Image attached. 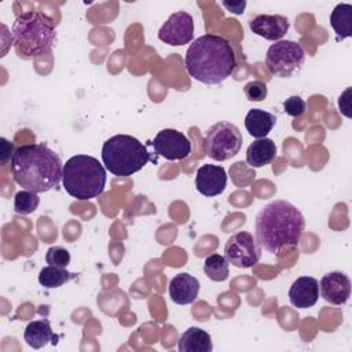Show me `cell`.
Masks as SVG:
<instances>
[{"mask_svg":"<svg viewBox=\"0 0 352 352\" xmlns=\"http://www.w3.org/2000/svg\"><path fill=\"white\" fill-rule=\"evenodd\" d=\"M283 109H285L286 114H289L292 117H300L305 113L307 104H305V100L301 96L293 95V96H289L283 102Z\"/></svg>","mask_w":352,"mask_h":352,"instance_id":"4316f807","label":"cell"},{"mask_svg":"<svg viewBox=\"0 0 352 352\" xmlns=\"http://www.w3.org/2000/svg\"><path fill=\"white\" fill-rule=\"evenodd\" d=\"M319 298V282L312 276L297 278L289 290L290 304L296 308H309Z\"/></svg>","mask_w":352,"mask_h":352,"instance_id":"9a60e30c","label":"cell"},{"mask_svg":"<svg viewBox=\"0 0 352 352\" xmlns=\"http://www.w3.org/2000/svg\"><path fill=\"white\" fill-rule=\"evenodd\" d=\"M330 25L338 38H346L352 34V6L340 3L330 14Z\"/></svg>","mask_w":352,"mask_h":352,"instance_id":"44dd1931","label":"cell"},{"mask_svg":"<svg viewBox=\"0 0 352 352\" xmlns=\"http://www.w3.org/2000/svg\"><path fill=\"white\" fill-rule=\"evenodd\" d=\"M63 188L80 201L99 197L106 186V169L98 158L87 154L70 157L63 165Z\"/></svg>","mask_w":352,"mask_h":352,"instance_id":"5b68a950","label":"cell"},{"mask_svg":"<svg viewBox=\"0 0 352 352\" xmlns=\"http://www.w3.org/2000/svg\"><path fill=\"white\" fill-rule=\"evenodd\" d=\"M199 293V282L187 272H182L169 282V296L175 304L186 305L195 301Z\"/></svg>","mask_w":352,"mask_h":352,"instance_id":"2e32d148","label":"cell"},{"mask_svg":"<svg viewBox=\"0 0 352 352\" xmlns=\"http://www.w3.org/2000/svg\"><path fill=\"white\" fill-rule=\"evenodd\" d=\"M305 60V52L300 43L292 40H279L270 45L265 56V65L274 76L290 77Z\"/></svg>","mask_w":352,"mask_h":352,"instance_id":"ba28073f","label":"cell"},{"mask_svg":"<svg viewBox=\"0 0 352 352\" xmlns=\"http://www.w3.org/2000/svg\"><path fill=\"white\" fill-rule=\"evenodd\" d=\"M11 173L23 190L40 194L56 188L62 180L63 165L59 155L44 143L22 144L11 158Z\"/></svg>","mask_w":352,"mask_h":352,"instance_id":"6da1fadb","label":"cell"},{"mask_svg":"<svg viewBox=\"0 0 352 352\" xmlns=\"http://www.w3.org/2000/svg\"><path fill=\"white\" fill-rule=\"evenodd\" d=\"M227 173L220 165L205 164L198 168L195 175V187L205 197H216L226 190Z\"/></svg>","mask_w":352,"mask_h":352,"instance_id":"4fadbf2b","label":"cell"},{"mask_svg":"<svg viewBox=\"0 0 352 352\" xmlns=\"http://www.w3.org/2000/svg\"><path fill=\"white\" fill-rule=\"evenodd\" d=\"M223 6L224 7H227L231 12H234V14H242L243 12V8H245V6H246V3L245 1H238L236 4H234V3H223Z\"/></svg>","mask_w":352,"mask_h":352,"instance_id":"f1b7e54d","label":"cell"},{"mask_svg":"<svg viewBox=\"0 0 352 352\" xmlns=\"http://www.w3.org/2000/svg\"><path fill=\"white\" fill-rule=\"evenodd\" d=\"M276 124V117L261 109H252L245 117V128L256 139L267 138Z\"/></svg>","mask_w":352,"mask_h":352,"instance_id":"d6986e66","label":"cell"},{"mask_svg":"<svg viewBox=\"0 0 352 352\" xmlns=\"http://www.w3.org/2000/svg\"><path fill=\"white\" fill-rule=\"evenodd\" d=\"M319 292L324 301L333 305H342L351 296V280L341 271H331L319 282Z\"/></svg>","mask_w":352,"mask_h":352,"instance_id":"7c38bea8","label":"cell"},{"mask_svg":"<svg viewBox=\"0 0 352 352\" xmlns=\"http://www.w3.org/2000/svg\"><path fill=\"white\" fill-rule=\"evenodd\" d=\"M40 204V198L36 192H32L29 190H21L15 194L14 198V210L18 214L26 216L33 213Z\"/></svg>","mask_w":352,"mask_h":352,"instance_id":"cb8c5ba5","label":"cell"},{"mask_svg":"<svg viewBox=\"0 0 352 352\" xmlns=\"http://www.w3.org/2000/svg\"><path fill=\"white\" fill-rule=\"evenodd\" d=\"M204 271L206 276L214 282H223L228 278L230 270H228V261L221 254H210L205 258L204 263Z\"/></svg>","mask_w":352,"mask_h":352,"instance_id":"603a6c76","label":"cell"},{"mask_svg":"<svg viewBox=\"0 0 352 352\" xmlns=\"http://www.w3.org/2000/svg\"><path fill=\"white\" fill-rule=\"evenodd\" d=\"M0 142H1V164L4 165L8 158H12L15 150H14V144L10 143L6 138H1Z\"/></svg>","mask_w":352,"mask_h":352,"instance_id":"83f0119b","label":"cell"},{"mask_svg":"<svg viewBox=\"0 0 352 352\" xmlns=\"http://www.w3.org/2000/svg\"><path fill=\"white\" fill-rule=\"evenodd\" d=\"M194 37V19L186 11L173 12L158 30V38L169 45L188 44Z\"/></svg>","mask_w":352,"mask_h":352,"instance_id":"30bf717a","label":"cell"},{"mask_svg":"<svg viewBox=\"0 0 352 352\" xmlns=\"http://www.w3.org/2000/svg\"><path fill=\"white\" fill-rule=\"evenodd\" d=\"M177 349L180 352H210L213 349L212 338L201 327H188L180 337Z\"/></svg>","mask_w":352,"mask_h":352,"instance_id":"ffe728a7","label":"cell"},{"mask_svg":"<svg viewBox=\"0 0 352 352\" xmlns=\"http://www.w3.org/2000/svg\"><path fill=\"white\" fill-rule=\"evenodd\" d=\"M250 30L271 41H279L289 30V21L283 15H270V14H258L253 16L249 22Z\"/></svg>","mask_w":352,"mask_h":352,"instance_id":"5bb4252c","label":"cell"},{"mask_svg":"<svg viewBox=\"0 0 352 352\" xmlns=\"http://www.w3.org/2000/svg\"><path fill=\"white\" fill-rule=\"evenodd\" d=\"M305 220L300 209L285 199L267 204L256 216V239L268 253L278 254L285 248L300 243Z\"/></svg>","mask_w":352,"mask_h":352,"instance_id":"7a4b0ae2","label":"cell"},{"mask_svg":"<svg viewBox=\"0 0 352 352\" xmlns=\"http://www.w3.org/2000/svg\"><path fill=\"white\" fill-rule=\"evenodd\" d=\"M45 261L50 265L66 268L69 265V263H70V253H69V250H66L62 246H51L47 250Z\"/></svg>","mask_w":352,"mask_h":352,"instance_id":"d4e9b609","label":"cell"},{"mask_svg":"<svg viewBox=\"0 0 352 352\" xmlns=\"http://www.w3.org/2000/svg\"><path fill=\"white\" fill-rule=\"evenodd\" d=\"M55 40V22L44 12H23L12 23L11 43L22 59H34L50 54Z\"/></svg>","mask_w":352,"mask_h":352,"instance_id":"277c9868","label":"cell"},{"mask_svg":"<svg viewBox=\"0 0 352 352\" xmlns=\"http://www.w3.org/2000/svg\"><path fill=\"white\" fill-rule=\"evenodd\" d=\"M23 338L33 349H40L48 342L56 344L58 341V337L54 334L48 319H37L28 323L23 331Z\"/></svg>","mask_w":352,"mask_h":352,"instance_id":"e0dca14e","label":"cell"},{"mask_svg":"<svg viewBox=\"0 0 352 352\" xmlns=\"http://www.w3.org/2000/svg\"><path fill=\"white\" fill-rule=\"evenodd\" d=\"M276 157V146L272 139H256L246 150V162L252 168H261L271 164Z\"/></svg>","mask_w":352,"mask_h":352,"instance_id":"ac0fdd59","label":"cell"},{"mask_svg":"<svg viewBox=\"0 0 352 352\" xmlns=\"http://www.w3.org/2000/svg\"><path fill=\"white\" fill-rule=\"evenodd\" d=\"M151 144L158 155L169 161L184 160L191 153L190 139L184 133L170 128L160 131Z\"/></svg>","mask_w":352,"mask_h":352,"instance_id":"8fae6325","label":"cell"},{"mask_svg":"<svg viewBox=\"0 0 352 352\" xmlns=\"http://www.w3.org/2000/svg\"><path fill=\"white\" fill-rule=\"evenodd\" d=\"M184 65L194 80L206 85H216L234 73L236 59L226 37L204 34L195 38L187 48Z\"/></svg>","mask_w":352,"mask_h":352,"instance_id":"3957f363","label":"cell"},{"mask_svg":"<svg viewBox=\"0 0 352 352\" xmlns=\"http://www.w3.org/2000/svg\"><path fill=\"white\" fill-rule=\"evenodd\" d=\"M242 140V133L235 124L219 121L206 131L204 150L214 161H227L239 153Z\"/></svg>","mask_w":352,"mask_h":352,"instance_id":"52a82bcc","label":"cell"},{"mask_svg":"<svg viewBox=\"0 0 352 352\" xmlns=\"http://www.w3.org/2000/svg\"><path fill=\"white\" fill-rule=\"evenodd\" d=\"M261 246L248 231H239L231 235L224 246V257L230 264L238 268H250L258 263Z\"/></svg>","mask_w":352,"mask_h":352,"instance_id":"9c48e42d","label":"cell"},{"mask_svg":"<svg viewBox=\"0 0 352 352\" xmlns=\"http://www.w3.org/2000/svg\"><path fill=\"white\" fill-rule=\"evenodd\" d=\"M102 161L110 173L128 177L139 172L150 161V154L136 138L114 135L103 143Z\"/></svg>","mask_w":352,"mask_h":352,"instance_id":"8992f818","label":"cell"},{"mask_svg":"<svg viewBox=\"0 0 352 352\" xmlns=\"http://www.w3.org/2000/svg\"><path fill=\"white\" fill-rule=\"evenodd\" d=\"M77 274L69 272L66 268L55 267V265H47L41 268L38 274V283L44 286L45 289H56L65 285L66 282L76 278Z\"/></svg>","mask_w":352,"mask_h":352,"instance_id":"7402d4cb","label":"cell"},{"mask_svg":"<svg viewBox=\"0 0 352 352\" xmlns=\"http://www.w3.org/2000/svg\"><path fill=\"white\" fill-rule=\"evenodd\" d=\"M243 94L248 98V100H250V102H261L267 98L268 88H267L265 82L254 80V81H249L243 87Z\"/></svg>","mask_w":352,"mask_h":352,"instance_id":"484cf974","label":"cell"}]
</instances>
